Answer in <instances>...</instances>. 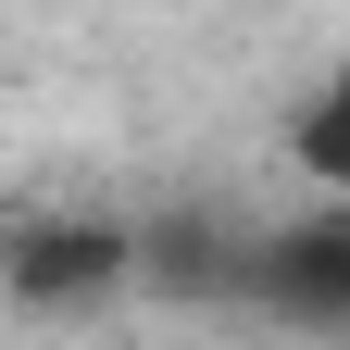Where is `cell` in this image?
Listing matches in <instances>:
<instances>
[{"label":"cell","instance_id":"6da1fadb","mask_svg":"<svg viewBox=\"0 0 350 350\" xmlns=\"http://www.w3.org/2000/svg\"><path fill=\"white\" fill-rule=\"evenodd\" d=\"M113 300H138L125 213H100V200H38V213L0 226V313H25V325H88V313H113Z\"/></svg>","mask_w":350,"mask_h":350},{"label":"cell","instance_id":"7a4b0ae2","mask_svg":"<svg viewBox=\"0 0 350 350\" xmlns=\"http://www.w3.org/2000/svg\"><path fill=\"white\" fill-rule=\"evenodd\" d=\"M238 300L288 338H350V200H300L275 226H250Z\"/></svg>","mask_w":350,"mask_h":350},{"label":"cell","instance_id":"3957f363","mask_svg":"<svg viewBox=\"0 0 350 350\" xmlns=\"http://www.w3.org/2000/svg\"><path fill=\"white\" fill-rule=\"evenodd\" d=\"M238 250L250 226L226 200L175 188L150 213H125V262H138V300H163V313H238Z\"/></svg>","mask_w":350,"mask_h":350},{"label":"cell","instance_id":"277c9868","mask_svg":"<svg viewBox=\"0 0 350 350\" xmlns=\"http://www.w3.org/2000/svg\"><path fill=\"white\" fill-rule=\"evenodd\" d=\"M288 163H300L313 200L350 188V88H338V75H300V100H288Z\"/></svg>","mask_w":350,"mask_h":350}]
</instances>
